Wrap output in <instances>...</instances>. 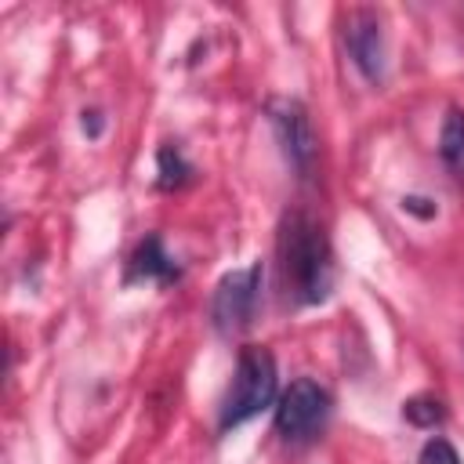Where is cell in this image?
<instances>
[{
	"label": "cell",
	"mask_w": 464,
	"mask_h": 464,
	"mask_svg": "<svg viewBox=\"0 0 464 464\" xmlns=\"http://www.w3.org/2000/svg\"><path fill=\"white\" fill-rule=\"evenodd\" d=\"M181 276V268H178V261L163 250V239L160 236H145L138 246H134V254H130V272H127V279L134 283V279H141V283H174Z\"/></svg>",
	"instance_id": "obj_7"
},
{
	"label": "cell",
	"mask_w": 464,
	"mask_h": 464,
	"mask_svg": "<svg viewBox=\"0 0 464 464\" xmlns=\"http://www.w3.org/2000/svg\"><path fill=\"white\" fill-rule=\"evenodd\" d=\"M402 417L413 424V428H435L446 420V406L435 399V395H413L402 402Z\"/></svg>",
	"instance_id": "obj_10"
},
{
	"label": "cell",
	"mask_w": 464,
	"mask_h": 464,
	"mask_svg": "<svg viewBox=\"0 0 464 464\" xmlns=\"http://www.w3.org/2000/svg\"><path fill=\"white\" fill-rule=\"evenodd\" d=\"M276 254H279L283 290L294 304L326 301L334 286V261H330V243L323 236V225L315 218H308L304 210L286 214L279 225Z\"/></svg>",
	"instance_id": "obj_1"
},
{
	"label": "cell",
	"mask_w": 464,
	"mask_h": 464,
	"mask_svg": "<svg viewBox=\"0 0 464 464\" xmlns=\"http://www.w3.org/2000/svg\"><path fill=\"white\" fill-rule=\"evenodd\" d=\"M439 152L446 163H464V109H450V116L442 120V134H439Z\"/></svg>",
	"instance_id": "obj_9"
},
{
	"label": "cell",
	"mask_w": 464,
	"mask_h": 464,
	"mask_svg": "<svg viewBox=\"0 0 464 464\" xmlns=\"http://www.w3.org/2000/svg\"><path fill=\"white\" fill-rule=\"evenodd\" d=\"M268 120H272L276 141H279L283 156L290 160V167L297 174H308V167L315 160V134H312V120H308L304 105L297 98H272Z\"/></svg>",
	"instance_id": "obj_5"
},
{
	"label": "cell",
	"mask_w": 464,
	"mask_h": 464,
	"mask_svg": "<svg viewBox=\"0 0 464 464\" xmlns=\"http://www.w3.org/2000/svg\"><path fill=\"white\" fill-rule=\"evenodd\" d=\"M344 47L355 62V69L377 83L384 76V33L373 11H352L344 22Z\"/></svg>",
	"instance_id": "obj_6"
},
{
	"label": "cell",
	"mask_w": 464,
	"mask_h": 464,
	"mask_svg": "<svg viewBox=\"0 0 464 464\" xmlns=\"http://www.w3.org/2000/svg\"><path fill=\"white\" fill-rule=\"evenodd\" d=\"M83 130H87L91 138H98V134H102V112H98V109L83 112Z\"/></svg>",
	"instance_id": "obj_13"
},
{
	"label": "cell",
	"mask_w": 464,
	"mask_h": 464,
	"mask_svg": "<svg viewBox=\"0 0 464 464\" xmlns=\"http://www.w3.org/2000/svg\"><path fill=\"white\" fill-rule=\"evenodd\" d=\"M261 261L246 265V268H232L218 279L214 297H210V319L221 334H236L243 326H250L257 297H261Z\"/></svg>",
	"instance_id": "obj_3"
},
{
	"label": "cell",
	"mask_w": 464,
	"mask_h": 464,
	"mask_svg": "<svg viewBox=\"0 0 464 464\" xmlns=\"http://www.w3.org/2000/svg\"><path fill=\"white\" fill-rule=\"evenodd\" d=\"M330 413V395L326 388H319L312 377H297L283 395H279V406H276V431L290 442L312 435Z\"/></svg>",
	"instance_id": "obj_4"
},
{
	"label": "cell",
	"mask_w": 464,
	"mask_h": 464,
	"mask_svg": "<svg viewBox=\"0 0 464 464\" xmlns=\"http://www.w3.org/2000/svg\"><path fill=\"white\" fill-rule=\"evenodd\" d=\"M417 464H460V457H457V450H453L442 435H431V439L420 446Z\"/></svg>",
	"instance_id": "obj_11"
},
{
	"label": "cell",
	"mask_w": 464,
	"mask_h": 464,
	"mask_svg": "<svg viewBox=\"0 0 464 464\" xmlns=\"http://www.w3.org/2000/svg\"><path fill=\"white\" fill-rule=\"evenodd\" d=\"M156 170H160V188H181V185L192 178L188 160H185L181 149H174V145H163V149L156 152Z\"/></svg>",
	"instance_id": "obj_8"
},
{
	"label": "cell",
	"mask_w": 464,
	"mask_h": 464,
	"mask_svg": "<svg viewBox=\"0 0 464 464\" xmlns=\"http://www.w3.org/2000/svg\"><path fill=\"white\" fill-rule=\"evenodd\" d=\"M272 399H276V359H272V352L261 348V344H243L239 359H236L232 384H228L225 402H221L218 428L228 431V428L246 424L265 406H272Z\"/></svg>",
	"instance_id": "obj_2"
},
{
	"label": "cell",
	"mask_w": 464,
	"mask_h": 464,
	"mask_svg": "<svg viewBox=\"0 0 464 464\" xmlns=\"http://www.w3.org/2000/svg\"><path fill=\"white\" fill-rule=\"evenodd\" d=\"M402 210H410V214H417V218H435L439 214V207L428 199V196H402Z\"/></svg>",
	"instance_id": "obj_12"
}]
</instances>
